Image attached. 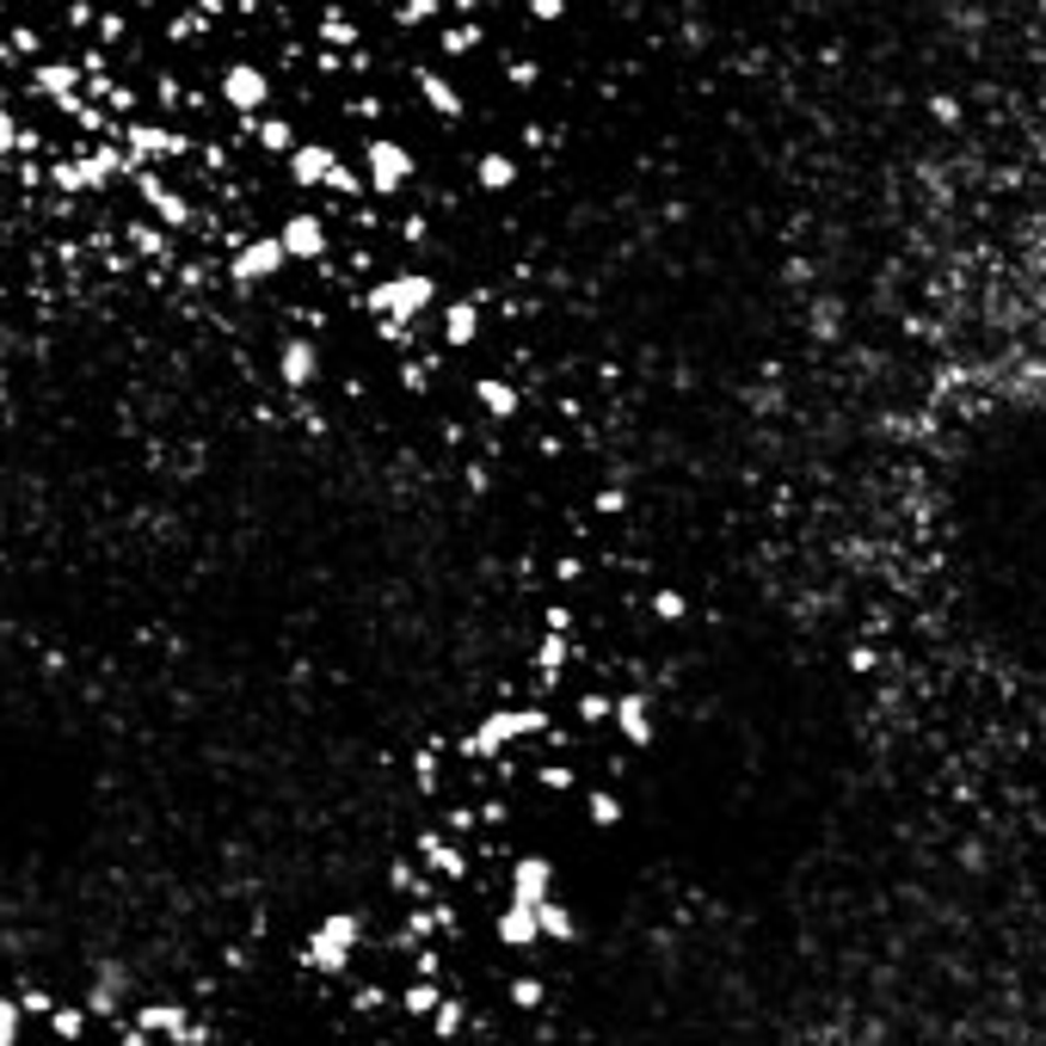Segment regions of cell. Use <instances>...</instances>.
<instances>
[{
	"label": "cell",
	"instance_id": "5bb4252c",
	"mask_svg": "<svg viewBox=\"0 0 1046 1046\" xmlns=\"http://www.w3.org/2000/svg\"><path fill=\"white\" fill-rule=\"evenodd\" d=\"M283 160H290V179H296V185H327L333 172H339V155H333L327 142H296Z\"/></svg>",
	"mask_w": 1046,
	"mask_h": 1046
},
{
	"label": "cell",
	"instance_id": "9a60e30c",
	"mask_svg": "<svg viewBox=\"0 0 1046 1046\" xmlns=\"http://www.w3.org/2000/svg\"><path fill=\"white\" fill-rule=\"evenodd\" d=\"M130 1022H136L142 1034H172V1041H191V1046L203 1041V1028H191L185 1010H172V1003H142V1010L130 1015Z\"/></svg>",
	"mask_w": 1046,
	"mask_h": 1046
},
{
	"label": "cell",
	"instance_id": "60d3db41",
	"mask_svg": "<svg viewBox=\"0 0 1046 1046\" xmlns=\"http://www.w3.org/2000/svg\"><path fill=\"white\" fill-rule=\"evenodd\" d=\"M622 486H604V493H597V511H604V517H616V511H622Z\"/></svg>",
	"mask_w": 1046,
	"mask_h": 1046
},
{
	"label": "cell",
	"instance_id": "b9f144b4",
	"mask_svg": "<svg viewBox=\"0 0 1046 1046\" xmlns=\"http://www.w3.org/2000/svg\"><path fill=\"white\" fill-rule=\"evenodd\" d=\"M653 609H659V616H672V622H677V616H684V597H677V592H659V597H653Z\"/></svg>",
	"mask_w": 1046,
	"mask_h": 1046
},
{
	"label": "cell",
	"instance_id": "7c38bea8",
	"mask_svg": "<svg viewBox=\"0 0 1046 1046\" xmlns=\"http://www.w3.org/2000/svg\"><path fill=\"white\" fill-rule=\"evenodd\" d=\"M493 942H499V948H536V942H542L536 906H524V899H505L499 918H493Z\"/></svg>",
	"mask_w": 1046,
	"mask_h": 1046
},
{
	"label": "cell",
	"instance_id": "2e32d148",
	"mask_svg": "<svg viewBox=\"0 0 1046 1046\" xmlns=\"http://www.w3.org/2000/svg\"><path fill=\"white\" fill-rule=\"evenodd\" d=\"M413 80H419V99H425V105H431V111H438L443 124H455V117L469 111V99H462V93H455V87H450V75H438V68H419V75H413Z\"/></svg>",
	"mask_w": 1046,
	"mask_h": 1046
},
{
	"label": "cell",
	"instance_id": "4fadbf2b",
	"mask_svg": "<svg viewBox=\"0 0 1046 1046\" xmlns=\"http://www.w3.org/2000/svg\"><path fill=\"white\" fill-rule=\"evenodd\" d=\"M136 191H142V203H148V210H155V216L167 222V228H185V222H191V203L179 198V191L160 185V172H155V167H136Z\"/></svg>",
	"mask_w": 1046,
	"mask_h": 1046
},
{
	"label": "cell",
	"instance_id": "f546056e",
	"mask_svg": "<svg viewBox=\"0 0 1046 1046\" xmlns=\"http://www.w3.org/2000/svg\"><path fill=\"white\" fill-rule=\"evenodd\" d=\"M585 812H592V825H622V800L609 795V788H592V795H585Z\"/></svg>",
	"mask_w": 1046,
	"mask_h": 1046
},
{
	"label": "cell",
	"instance_id": "f1b7e54d",
	"mask_svg": "<svg viewBox=\"0 0 1046 1046\" xmlns=\"http://www.w3.org/2000/svg\"><path fill=\"white\" fill-rule=\"evenodd\" d=\"M259 148H271V155H290V148H296V124L266 117V124H259Z\"/></svg>",
	"mask_w": 1046,
	"mask_h": 1046
},
{
	"label": "cell",
	"instance_id": "8d00e7d4",
	"mask_svg": "<svg viewBox=\"0 0 1046 1046\" xmlns=\"http://www.w3.org/2000/svg\"><path fill=\"white\" fill-rule=\"evenodd\" d=\"M542 998H548L542 979H511V1003H517V1010H542Z\"/></svg>",
	"mask_w": 1046,
	"mask_h": 1046
},
{
	"label": "cell",
	"instance_id": "8fae6325",
	"mask_svg": "<svg viewBox=\"0 0 1046 1046\" xmlns=\"http://www.w3.org/2000/svg\"><path fill=\"white\" fill-rule=\"evenodd\" d=\"M314 375H320V345L314 339H283L278 345V382L283 389H314Z\"/></svg>",
	"mask_w": 1046,
	"mask_h": 1046
},
{
	"label": "cell",
	"instance_id": "ac0fdd59",
	"mask_svg": "<svg viewBox=\"0 0 1046 1046\" xmlns=\"http://www.w3.org/2000/svg\"><path fill=\"white\" fill-rule=\"evenodd\" d=\"M419 856H425V868H438L443 880H462L469 875V856L455 850V837H443V831H419Z\"/></svg>",
	"mask_w": 1046,
	"mask_h": 1046
},
{
	"label": "cell",
	"instance_id": "9c48e42d",
	"mask_svg": "<svg viewBox=\"0 0 1046 1046\" xmlns=\"http://www.w3.org/2000/svg\"><path fill=\"white\" fill-rule=\"evenodd\" d=\"M283 252H290V266H314V259H327V216H308V210H296V216L278 228Z\"/></svg>",
	"mask_w": 1046,
	"mask_h": 1046
},
{
	"label": "cell",
	"instance_id": "603a6c76",
	"mask_svg": "<svg viewBox=\"0 0 1046 1046\" xmlns=\"http://www.w3.org/2000/svg\"><path fill=\"white\" fill-rule=\"evenodd\" d=\"M474 401H481L486 413H493V419H517V406H524L505 375H481V382H474Z\"/></svg>",
	"mask_w": 1046,
	"mask_h": 1046
},
{
	"label": "cell",
	"instance_id": "7a4b0ae2",
	"mask_svg": "<svg viewBox=\"0 0 1046 1046\" xmlns=\"http://www.w3.org/2000/svg\"><path fill=\"white\" fill-rule=\"evenodd\" d=\"M536 733H548L542 708H493V715L474 720V733L462 739V757H469V764H499L517 739H536Z\"/></svg>",
	"mask_w": 1046,
	"mask_h": 1046
},
{
	"label": "cell",
	"instance_id": "1f68e13d",
	"mask_svg": "<svg viewBox=\"0 0 1046 1046\" xmlns=\"http://www.w3.org/2000/svg\"><path fill=\"white\" fill-rule=\"evenodd\" d=\"M32 130H19L13 124V111H7V105H0V160H7V155H19V148H32Z\"/></svg>",
	"mask_w": 1046,
	"mask_h": 1046
},
{
	"label": "cell",
	"instance_id": "f35d334b",
	"mask_svg": "<svg viewBox=\"0 0 1046 1046\" xmlns=\"http://www.w3.org/2000/svg\"><path fill=\"white\" fill-rule=\"evenodd\" d=\"M530 19H542V25H561V19H566V0H530Z\"/></svg>",
	"mask_w": 1046,
	"mask_h": 1046
},
{
	"label": "cell",
	"instance_id": "ffe728a7",
	"mask_svg": "<svg viewBox=\"0 0 1046 1046\" xmlns=\"http://www.w3.org/2000/svg\"><path fill=\"white\" fill-rule=\"evenodd\" d=\"M517 179H524V167H517L505 148H486V155L474 160V185H481V191H511Z\"/></svg>",
	"mask_w": 1046,
	"mask_h": 1046
},
{
	"label": "cell",
	"instance_id": "4316f807",
	"mask_svg": "<svg viewBox=\"0 0 1046 1046\" xmlns=\"http://www.w3.org/2000/svg\"><path fill=\"white\" fill-rule=\"evenodd\" d=\"M49 1034H56V1041H80V1034H87V1003H56V1010H49Z\"/></svg>",
	"mask_w": 1046,
	"mask_h": 1046
},
{
	"label": "cell",
	"instance_id": "7bdbcfd3",
	"mask_svg": "<svg viewBox=\"0 0 1046 1046\" xmlns=\"http://www.w3.org/2000/svg\"><path fill=\"white\" fill-rule=\"evenodd\" d=\"M536 75H542V68H536V63H505V80H517V87H530Z\"/></svg>",
	"mask_w": 1046,
	"mask_h": 1046
},
{
	"label": "cell",
	"instance_id": "d6a6232c",
	"mask_svg": "<svg viewBox=\"0 0 1046 1046\" xmlns=\"http://www.w3.org/2000/svg\"><path fill=\"white\" fill-rule=\"evenodd\" d=\"M438 49L443 56H469V49H481V32H474V25H443Z\"/></svg>",
	"mask_w": 1046,
	"mask_h": 1046
},
{
	"label": "cell",
	"instance_id": "5b68a950",
	"mask_svg": "<svg viewBox=\"0 0 1046 1046\" xmlns=\"http://www.w3.org/2000/svg\"><path fill=\"white\" fill-rule=\"evenodd\" d=\"M419 172V160H413V148L394 136H370L363 142V185L375 191V198H394V191H406V179Z\"/></svg>",
	"mask_w": 1046,
	"mask_h": 1046
},
{
	"label": "cell",
	"instance_id": "3957f363",
	"mask_svg": "<svg viewBox=\"0 0 1046 1046\" xmlns=\"http://www.w3.org/2000/svg\"><path fill=\"white\" fill-rule=\"evenodd\" d=\"M363 948V918L358 911H333V918H320L308 930V967L314 972H345L351 960H358Z\"/></svg>",
	"mask_w": 1046,
	"mask_h": 1046
},
{
	"label": "cell",
	"instance_id": "ab89813d",
	"mask_svg": "<svg viewBox=\"0 0 1046 1046\" xmlns=\"http://www.w3.org/2000/svg\"><path fill=\"white\" fill-rule=\"evenodd\" d=\"M609 708H616V696H578V715L585 720H609Z\"/></svg>",
	"mask_w": 1046,
	"mask_h": 1046
},
{
	"label": "cell",
	"instance_id": "d4e9b609",
	"mask_svg": "<svg viewBox=\"0 0 1046 1046\" xmlns=\"http://www.w3.org/2000/svg\"><path fill=\"white\" fill-rule=\"evenodd\" d=\"M438 1003H443V991L431 985V972H419V979H413V985L401 991V1010H406V1015H419V1022H425L431 1010H438Z\"/></svg>",
	"mask_w": 1046,
	"mask_h": 1046
},
{
	"label": "cell",
	"instance_id": "30bf717a",
	"mask_svg": "<svg viewBox=\"0 0 1046 1046\" xmlns=\"http://www.w3.org/2000/svg\"><path fill=\"white\" fill-rule=\"evenodd\" d=\"M505 887H511V899H524V906H542V899H554V862L548 856H517L511 875H505Z\"/></svg>",
	"mask_w": 1046,
	"mask_h": 1046
},
{
	"label": "cell",
	"instance_id": "74e56055",
	"mask_svg": "<svg viewBox=\"0 0 1046 1046\" xmlns=\"http://www.w3.org/2000/svg\"><path fill=\"white\" fill-rule=\"evenodd\" d=\"M536 781H542L548 795H566V788H573V769H566V764H542V769H536Z\"/></svg>",
	"mask_w": 1046,
	"mask_h": 1046
},
{
	"label": "cell",
	"instance_id": "6da1fadb",
	"mask_svg": "<svg viewBox=\"0 0 1046 1046\" xmlns=\"http://www.w3.org/2000/svg\"><path fill=\"white\" fill-rule=\"evenodd\" d=\"M431 302H438V278H425V271H394V278H382L370 290V314H382V333H389V339H406V327H413Z\"/></svg>",
	"mask_w": 1046,
	"mask_h": 1046
},
{
	"label": "cell",
	"instance_id": "ba28073f",
	"mask_svg": "<svg viewBox=\"0 0 1046 1046\" xmlns=\"http://www.w3.org/2000/svg\"><path fill=\"white\" fill-rule=\"evenodd\" d=\"M117 142H124V155L136 160V167L185 155V136H179V130H160V124H117Z\"/></svg>",
	"mask_w": 1046,
	"mask_h": 1046
},
{
	"label": "cell",
	"instance_id": "83f0119b",
	"mask_svg": "<svg viewBox=\"0 0 1046 1046\" xmlns=\"http://www.w3.org/2000/svg\"><path fill=\"white\" fill-rule=\"evenodd\" d=\"M19 1041H25V1003L0 991V1046H19Z\"/></svg>",
	"mask_w": 1046,
	"mask_h": 1046
},
{
	"label": "cell",
	"instance_id": "8992f818",
	"mask_svg": "<svg viewBox=\"0 0 1046 1046\" xmlns=\"http://www.w3.org/2000/svg\"><path fill=\"white\" fill-rule=\"evenodd\" d=\"M290 266V252H283L278 235H252L235 247V259H228V278L240 283V290H259V283H271L278 271Z\"/></svg>",
	"mask_w": 1046,
	"mask_h": 1046
},
{
	"label": "cell",
	"instance_id": "e0dca14e",
	"mask_svg": "<svg viewBox=\"0 0 1046 1046\" xmlns=\"http://www.w3.org/2000/svg\"><path fill=\"white\" fill-rule=\"evenodd\" d=\"M609 720L622 727V739H628V745H646V739H653V708H646V696H641V689H628V696H616Z\"/></svg>",
	"mask_w": 1046,
	"mask_h": 1046
},
{
	"label": "cell",
	"instance_id": "52a82bcc",
	"mask_svg": "<svg viewBox=\"0 0 1046 1046\" xmlns=\"http://www.w3.org/2000/svg\"><path fill=\"white\" fill-rule=\"evenodd\" d=\"M222 105L240 111V117H259L271 105V75L259 63H228L222 68Z\"/></svg>",
	"mask_w": 1046,
	"mask_h": 1046
},
{
	"label": "cell",
	"instance_id": "cb8c5ba5",
	"mask_svg": "<svg viewBox=\"0 0 1046 1046\" xmlns=\"http://www.w3.org/2000/svg\"><path fill=\"white\" fill-rule=\"evenodd\" d=\"M536 923H542L548 942H573L578 936V918L561 906V899H542V906H536Z\"/></svg>",
	"mask_w": 1046,
	"mask_h": 1046
},
{
	"label": "cell",
	"instance_id": "277c9868",
	"mask_svg": "<svg viewBox=\"0 0 1046 1046\" xmlns=\"http://www.w3.org/2000/svg\"><path fill=\"white\" fill-rule=\"evenodd\" d=\"M111 179H136V160H130L117 142H99V148H87L80 160H63V167H56V185L63 191H99V185H111Z\"/></svg>",
	"mask_w": 1046,
	"mask_h": 1046
},
{
	"label": "cell",
	"instance_id": "d590c367",
	"mask_svg": "<svg viewBox=\"0 0 1046 1046\" xmlns=\"http://www.w3.org/2000/svg\"><path fill=\"white\" fill-rule=\"evenodd\" d=\"M327 191H339V198H351V203H358L370 185H363V172H358V167H345V160H339V172L327 179Z\"/></svg>",
	"mask_w": 1046,
	"mask_h": 1046
},
{
	"label": "cell",
	"instance_id": "836d02e7",
	"mask_svg": "<svg viewBox=\"0 0 1046 1046\" xmlns=\"http://www.w3.org/2000/svg\"><path fill=\"white\" fill-rule=\"evenodd\" d=\"M320 37H327L333 49H351V44H358V25H351L345 13H327V19H320Z\"/></svg>",
	"mask_w": 1046,
	"mask_h": 1046
},
{
	"label": "cell",
	"instance_id": "e575fe53",
	"mask_svg": "<svg viewBox=\"0 0 1046 1046\" xmlns=\"http://www.w3.org/2000/svg\"><path fill=\"white\" fill-rule=\"evenodd\" d=\"M425 19H438V0H401V7H394V25H406V32L425 25Z\"/></svg>",
	"mask_w": 1046,
	"mask_h": 1046
},
{
	"label": "cell",
	"instance_id": "44dd1931",
	"mask_svg": "<svg viewBox=\"0 0 1046 1046\" xmlns=\"http://www.w3.org/2000/svg\"><path fill=\"white\" fill-rule=\"evenodd\" d=\"M566 659H573V646H566V634H561V628H548L542 641H536V677H542V684H561Z\"/></svg>",
	"mask_w": 1046,
	"mask_h": 1046
},
{
	"label": "cell",
	"instance_id": "4dcf8cb0",
	"mask_svg": "<svg viewBox=\"0 0 1046 1046\" xmlns=\"http://www.w3.org/2000/svg\"><path fill=\"white\" fill-rule=\"evenodd\" d=\"M462 1015H469L462 1003H455V998H443L438 1010H431V1034H438V1041H455V1034H462Z\"/></svg>",
	"mask_w": 1046,
	"mask_h": 1046
},
{
	"label": "cell",
	"instance_id": "7402d4cb",
	"mask_svg": "<svg viewBox=\"0 0 1046 1046\" xmlns=\"http://www.w3.org/2000/svg\"><path fill=\"white\" fill-rule=\"evenodd\" d=\"M32 93H44V99L80 93V68H68V63H37V68H32Z\"/></svg>",
	"mask_w": 1046,
	"mask_h": 1046
},
{
	"label": "cell",
	"instance_id": "484cf974",
	"mask_svg": "<svg viewBox=\"0 0 1046 1046\" xmlns=\"http://www.w3.org/2000/svg\"><path fill=\"white\" fill-rule=\"evenodd\" d=\"M87 1015H124V979H117V972H105V979L87 991Z\"/></svg>",
	"mask_w": 1046,
	"mask_h": 1046
},
{
	"label": "cell",
	"instance_id": "d6986e66",
	"mask_svg": "<svg viewBox=\"0 0 1046 1046\" xmlns=\"http://www.w3.org/2000/svg\"><path fill=\"white\" fill-rule=\"evenodd\" d=\"M474 339H481V308H474L469 296L443 302V345H450V351H462V345H474Z\"/></svg>",
	"mask_w": 1046,
	"mask_h": 1046
}]
</instances>
